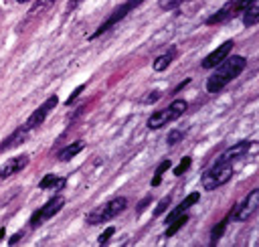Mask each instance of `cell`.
Segmentation results:
<instances>
[{"instance_id": "obj_1", "label": "cell", "mask_w": 259, "mask_h": 247, "mask_svg": "<svg viewBox=\"0 0 259 247\" xmlns=\"http://www.w3.org/2000/svg\"><path fill=\"white\" fill-rule=\"evenodd\" d=\"M247 65V59L241 55H231L227 59H223L217 65V71L206 79V91L208 93H219L227 83H231L235 77H239L243 73Z\"/></svg>"}, {"instance_id": "obj_2", "label": "cell", "mask_w": 259, "mask_h": 247, "mask_svg": "<svg viewBox=\"0 0 259 247\" xmlns=\"http://www.w3.org/2000/svg\"><path fill=\"white\" fill-rule=\"evenodd\" d=\"M125 207H127V198H125V196H115V198L103 202L101 207L93 209L91 213H87L85 223H87V225H101V223H107V221H111L113 217H117Z\"/></svg>"}, {"instance_id": "obj_3", "label": "cell", "mask_w": 259, "mask_h": 247, "mask_svg": "<svg viewBox=\"0 0 259 247\" xmlns=\"http://www.w3.org/2000/svg\"><path fill=\"white\" fill-rule=\"evenodd\" d=\"M233 176V166L229 162H214L210 168H206L200 176V184L206 190H214L223 184H227Z\"/></svg>"}, {"instance_id": "obj_4", "label": "cell", "mask_w": 259, "mask_h": 247, "mask_svg": "<svg viewBox=\"0 0 259 247\" xmlns=\"http://www.w3.org/2000/svg\"><path fill=\"white\" fill-rule=\"evenodd\" d=\"M188 103L184 99H174L166 109H160V111H154L150 117H148V128L150 130H158L162 126H166L168 121H174L176 117H180L184 111H186Z\"/></svg>"}, {"instance_id": "obj_5", "label": "cell", "mask_w": 259, "mask_h": 247, "mask_svg": "<svg viewBox=\"0 0 259 247\" xmlns=\"http://www.w3.org/2000/svg\"><path fill=\"white\" fill-rule=\"evenodd\" d=\"M142 2H144V0H125L123 4H119V6H117V8H115V10H113V12H111V14H109V16H107L103 22H101V26H99V28H97V30L91 34V38L101 36L105 30H109L113 24H117L121 18H125V16H127V14L134 10V8H138Z\"/></svg>"}, {"instance_id": "obj_6", "label": "cell", "mask_w": 259, "mask_h": 247, "mask_svg": "<svg viewBox=\"0 0 259 247\" xmlns=\"http://www.w3.org/2000/svg\"><path fill=\"white\" fill-rule=\"evenodd\" d=\"M63 207H65V196H63V194H55V196L49 198L38 211H34V215L30 217V223H28V225H30L32 229L38 227V225H42L45 221H49L51 217H55Z\"/></svg>"}, {"instance_id": "obj_7", "label": "cell", "mask_w": 259, "mask_h": 247, "mask_svg": "<svg viewBox=\"0 0 259 247\" xmlns=\"http://www.w3.org/2000/svg\"><path fill=\"white\" fill-rule=\"evenodd\" d=\"M257 207H259V188H253L233 211H231V215H229V219L231 221H247L251 215H255V211H257Z\"/></svg>"}, {"instance_id": "obj_8", "label": "cell", "mask_w": 259, "mask_h": 247, "mask_svg": "<svg viewBox=\"0 0 259 247\" xmlns=\"http://www.w3.org/2000/svg\"><path fill=\"white\" fill-rule=\"evenodd\" d=\"M249 2H251V0H231V2H227L223 8H219L214 14H210L204 22H206V24H219V22L231 20V18L239 16V14L243 12V8H245Z\"/></svg>"}, {"instance_id": "obj_9", "label": "cell", "mask_w": 259, "mask_h": 247, "mask_svg": "<svg viewBox=\"0 0 259 247\" xmlns=\"http://www.w3.org/2000/svg\"><path fill=\"white\" fill-rule=\"evenodd\" d=\"M57 103H59V97H57V95H51L49 99H45V101L28 115V119L24 121V128L30 132V130H36L38 126H42V121H45V119L49 117V113L57 107Z\"/></svg>"}, {"instance_id": "obj_10", "label": "cell", "mask_w": 259, "mask_h": 247, "mask_svg": "<svg viewBox=\"0 0 259 247\" xmlns=\"http://www.w3.org/2000/svg\"><path fill=\"white\" fill-rule=\"evenodd\" d=\"M24 166H28V156H26V154H20V156H16V158L6 160V162L0 166V182L8 180V178L14 176L16 172H20Z\"/></svg>"}, {"instance_id": "obj_11", "label": "cell", "mask_w": 259, "mask_h": 247, "mask_svg": "<svg viewBox=\"0 0 259 247\" xmlns=\"http://www.w3.org/2000/svg\"><path fill=\"white\" fill-rule=\"evenodd\" d=\"M233 47H235V43H233V40H227V43H223L221 47H217V49H214L210 55H206V57L202 59V63H200V65H202V69L217 67V65H219L223 59H227V57H229V53L233 51Z\"/></svg>"}, {"instance_id": "obj_12", "label": "cell", "mask_w": 259, "mask_h": 247, "mask_svg": "<svg viewBox=\"0 0 259 247\" xmlns=\"http://www.w3.org/2000/svg\"><path fill=\"white\" fill-rule=\"evenodd\" d=\"M253 146V142L251 140H243V142H239V144H235V146H231L229 150H225L219 158H217V162H233V160H237V158H243L245 154H247V150Z\"/></svg>"}, {"instance_id": "obj_13", "label": "cell", "mask_w": 259, "mask_h": 247, "mask_svg": "<svg viewBox=\"0 0 259 247\" xmlns=\"http://www.w3.org/2000/svg\"><path fill=\"white\" fill-rule=\"evenodd\" d=\"M26 138H28V130H26L24 126L16 128L10 136H6V138L0 142V152H6V150H10V148H16V146L24 144V142H26Z\"/></svg>"}, {"instance_id": "obj_14", "label": "cell", "mask_w": 259, "mask_h": 247, "mask_svg": "<svg viewBox=\"0 0 259 247\" xmlns=\"http://www.w3.org/2000/svg\"><path fill=\"white\" fill-rule=\"evenodd\" d=\"M198 198H200V194H198V192H190V194H188V196H186V198H184V200H182V202H180V204H178V207H176V209L166 217V225H168L170 221H174L176 217L184 215L192 204H196V202H198Z\"/></svg>"}, {"instance_id": "obj_15", "label": "cell", "mask_w": 259, "mask_h": 247, "mask_svg": "<svg viewBox=\"0 0 259 247\" xmlns=\"http://www.w3.org/2000/svg\"><path fill=\"white\" fill-rule=\"evenodd\" d=\"M259 20V0H251L245 8H243V24L245 26H253Z\"/></svg>"}, {"instance_id": "obj_16", "label": "cell", "mask_w": 259, "mask_h": 247, "mask_svg": "<svg viewBox=\"0 0 259 247\" xmlns=\"http://www.w3.org/2000/svg\"><path fill=\"white\" fill-rule=\"evenodd\" d=\"M176 55H178V51L172 47V49H168L166 53H162L160 57H156V61H154V71H166L168 67H170V63L176 59Z\"/></svg>"}, {"instance_id": "obj_17", "label": "cell", "mask_w": 259, "mask_h": 247, "mask_svg": "<svg viewBox=\"0 0 259 247\" xmlns=\"http://www.w3.org/2000/svg\"><path fill=\"white\" fill-rule=\"evenodd\" d=\"M85 148V142L83 140H77V142H73V144H69V146H65L59 154H57V158L61 160V162H67V160H71V158H75L81 150Z\"/></svg>"}, {"instance_id": "obj_18", "label": "cell", "mask_w": 259, "mask_h": 247, "mask_svg": "<svg viewBox=\"0 0 259 247\" xmlns=\"http://www.w3.org/2000/svg\"><path fill=\"white\" fill-rule=\"evenodd\" d=\"M65 178H61V176H57V174H47V176H42V180L38 182V188H55V190H61L63 186H65Z\"/></svg>"}, {"instance_id": "obj_19", "label": "cell", "mask_w": 259, "mask_h": 247, "mask_svg": "<svg viewBox=\"0 0 259 247\" xmlns=\"http://www.w3.org/2000/svg\"><path fill=\"white\" fill-rule=\"evenodd\" d=\"M186 223H188V215H180V217H176L174 221H170V223H168V229H166V237L176 235Z\"/></svg>"}, {"instance_id": "obj_20", "label": "cell", "mask_w": 259, "mask_h": 247, "mask_svg": "<svg viewBox=\"0 0 259 247\" xmlns=\"http://www.w3.org/2000/svg\"><path fill=\"white\" fill-rule=\"evenodd\" d=\"M170 168V160H164V162H160L158 164V168H156V172H154V178H152V186H158L160 184V180H162V176H164V172Z\"/></svg>"}, {"instance_id": "obj_21", "label": "cell", "mask_w": 259, "mask_h": 247, "mask_svg": "<svg viewBox=\"0 0 259 247\" xmlns=\"http://www.w3.org/2000/svg\"><path fill=\"white\" fill-rule=\"evenodd\" d=\"M182 138H184V132H182V130H172V132L168 134V138H166V144H168V146H174V144H178Z\"/></svg>"}, {"instance_id": "obj_22", "label": "cell", "mask_w": 259, "mask_h": 247, "mask_svg": "<svg viewBox=\"0 0 259 247\" xmlns=\"http://www.w3.org/2000/svg\"><path fill=\"white\" fill-rule=\"evenodd\" d=\"M229 221H231V219H229V217H225V219H223V221H221V223H219V225L214 227V231H212V239H210V243H217V241H219V237L223 235V229L227 227V223H229Z\"/></svg>"}, {"instance_id": "obj_23", "label": "cell", "mask_w": 259, "mask_h": 247, "mask_svg": "<svg viewBox=\"0 0 259 247\" xmlns=\"http://www.w3.org/2000/svg\"><path fill=\"white\" fill-rule=\"evenodd\" d=\"M188 166H190V156H184V158L180 160V164L174 168V174H176V176H182V174L188 170Z\"/></svg>"}, {"instance_id": "obj_24", "label": "cell", "mask_w": 259, "mask_h": 247, "mask_svg": "<svg viewBox=\"0 0 259 247\" xmlns=\"http://www.w3.org/2000/svg\"><path fill=\"white\" fill-rule=\"evenodd\" d=\"M182 2H186V0H160V8H162V10H174V8H178Z\"/></svg>"}, {"instance_id": "obj_25", "label": "cell", "mask_w": 259, "mask_h": 247, "mask_svg": "<svg viewBox=\"0 0 259 247\" xmlns=\"http://www.w3.org/2000/svg\"><path fill=\"white\" fill-rule=\"evenodd\" d=\"M168 204H170V196H164V198L158 202V207L154 209V217H160V215H162V213L168 209Z\"/></svg>"}, {"instance_id": "obj_26", "label": "cell", "mask_w": 259, "mask_h": 247, "mask_svg": "<svg viewBox=\"0 0 259 247\" xmlns=\"http://www.w3.org/2000/svg\"><path fill=\"white\" fill-rule=\"evenodd\" d=\"M57 0H36V4L32 6V10H30V14H34V12H38V10H42V8H49V6H53Z\"/></svg>"}, {"instance_id": "obj_27", "label": "cell", "mask_w": 259, "mask_h": 247, "mask_svg": "<svg viewBox=\"0 0 259 247\" xmlns=\"http://www.w3.org/2000/svg\"><path fill=\"white\" fill-rule=\"evenodd\" d=\"M113 233H115V229H113V227H107V229H105V231L99 235L97 243H99V245H105V243L109 241V237H113Z\"/></svg>"}, {"instance_id": "obj_28", "label": "cell", "mask_w": 259, "mask_h": 247, "mask_svg": "<svg viewBox=\"0 0 259 247\" xmlns=\"http://www.w3.org/2000/svg\"><path fill=\"white\" fill-rule=\"evenodd\" d=\"M83 89H85V85H79V87H77V89H75V91L69 95V99H67L65 103H67V105H71V103H73V101H75V99H77V97L83 93Z\"/></svg>"}, {"instance_id": "obj_29", "label": "cell", "mask_w": 259, "mask_h": 247, "mask_svg": "<svg viewBox=\"0 0 259 247\" xmlns=\"http://www.w3.org/2000/svg\"><path fill=\"white\" fill-rule=\"evenodd\" d=\"M150 202H152V196H150V194H148V196H146V198H142V200H140V202H138V207H136V211H138V213H142V211H144V209H146V207H148V204H150Z\"/></svg>"}, {"instance_id": "obj_30", "label": "cell", "mask_w": 259, "mask_h": 247, "mask_svg": "<svg viewBox=\"0 0 259 247\" xmlns=\"http://www.w3.org/2000/svg\"><path fill=\"white\" fill-rule=\"evenodd\" d=\"M158 97H160V91H152V95L144 97V101H146V103H154V101H156Z\"/></svg>"}, {"instance_id": "obj_31", "label": "cell", "mask_w": 259, "mask_h": 247, "mask_svg": "<svg viewBox=\"0 0 259 247\" xmlns=\"http://www.w3.org/2000/svg\"><path fill=\"white\" fill-rule=\"evenodd\" d=\"M81 2H83V0H69V4H67V12H73Z\"/></svg>"}, {"instance_id": "obj_32", "label": "cell", "mask_w": 259, "mask_h": 247, "mask_svg": "<svg viewBox=\"0 0 259 247\" xmlns=\"http://www.w3.org/2000/svg\"><path fill=\"white\" fill-rule=\"evenodd\" d=\"M20 237H22V233H16V235H12V237L8 239V245H14V243H18V241H20Z\"/></svg>"}, {"instance_id": "obj_33", "label": "cell", "mask_w": 259, "mask_h": 247, "mask_svg": "<svg viewBox=\"0 0 259 247\" xmlns=\"http://www.w3.org/2000/svg\"><path fill=\"white\" fill-rule=\"evenodd\" d=\"M16 2H22L24 4V2H30V0H16Z\"/></svg>"}]
</instances>
